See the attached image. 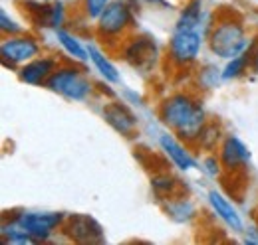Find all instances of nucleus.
Segmentation results:
<instances>
[{
	"mask_svg": "<svg viewBox=\"0 0 258 245\" xmlns=\"http://www.w3.org/2000/svg\"><path fill=\"white\" fill-rule=\"evenodd\" d=\"M151 188L155 192V196L161 200V202H167L171 198H177V192H179V180L173 178L171 174H159L151 180Z\"/></svg>",
	"mask_w": 258,
	"mask_h": 245,
	"instance_id": "obj_19",
	"label": "nucleus"
},
{
	"mask_svg": "<svg viewBox=\"0 0 258 245\" xmlns=\"http://www.w3.org/2000/svg\"><path fill=\"white\" fill-rule=\"evenodd\" d=\"M56 67H58V60L50 56H38L18 69V77L28 85H46L52 73L56 71Z\"/></svg>",
	"mask_w": 258,
	"mask_h": 245,
	"instance_id": "obj_12",
	"label": "nucleus"
},
{
	"mask_svg": "<svg viewBox=\"0 0 258 245\" xmlns=\"http://www.w3.org/2000/svg\"><path fill=\"white\" fill-rule=\"evenodd\" d=\"M203 164H205V172L209 174V176H217L219 172H221V158H217L215 154H211V156H207L205 160H203Z\"/></svg>",
	"mask_w": 258,
	"mask_h": 245,
	"instance_id": "obj_25",
	"label": "nucleus"
},
{
	"mask_svg": "<svg viewBox=\"0 0 258 245\" xmlns=\"http://www.w3.org/2000/svg\"><path fill=\"white\" fill-rule=\"evenodd\" d=\"M159 119L185 143H197L207 127V113L189 93H173L159 105Z\"/></svg>",
	"mask_w": 258,
	"mask_h": 245,
	"instance_id": "obj_1",
	"label": "nucleus"
},
{
	"mask_svg": "<svg viewBox=\"0 0 258 245\" xmlns=\"http://www.w3.org/2000/svg\"><path fill=\"white\" fill-rule=\"evenodd\" d=\"M209 48L217 58L232 60L240 56L248 48V38L246 30L238 20L225 18L219 24L213 26L209 34Z\"/></svg>",
	"mask_w": 258,
	"mask_h": 245,
	"instance_id": "obj_2",
	"label": "nucleus"
},
{
	"mask_svg": "<svg viewBox=\"0 0 258 245\" xmlns=\"http://www.w3.org/2000/svg\"><path fill=\"white\" fill-rule=\"evenodd\" d=\"M66 215L60 212H20L12 221L26 229L38 241H48L62 225Z\"/></svg>",
	"mask_w": 258,
	"mask_h": 245,
	"instance_id": "obj_5",
	"label": "nucleus"
},
{
	"mask_svg": "<svg viewBox=\"0 0 258 245\" xmlns=\"http://www.w3.org/2000/svg\"><path fill=\"white\" fill-rule=\"evenodd\" d=\"M101 115H103L105 122L115 133H119L121 137L131 139L135 135V131H137V117L133 115V111L129 109L127 105H123L119 101H111V103H107L103 107Z\"/></svg>",
	"mask_w": 258,
	"mask_h": 245,
	"instance_id": "obj_10",
	"label": "nucleus"
},
{
	"mask_svg": "<svg viewBox=\"0 0 258 245\" xmlns=\"http://www.w3.org/2000/svg\"><path fill=\"white\" fill-rule=\"evenodd\" d=\"M46 87L72 101H86L94 91L90 77L76 65H58Z\"/></svg>",
	"mask_w": 258,
	"mask_h": 245,
	"instance_id": "obj_3",
	"label": "nucleus"
},
{
	"mask_svg": "<svg viewBox=\"0 0 258 245\" xmlns=\"http://www.w3.org/2000/svg\"><path fill=\"white\" fill-rule=\"evenodd\" d=\"M62 229H64L62 233L66 237L76 243H101L103 241V229L92 215H66Z\"/></svg>",
	"mask_w": 258,
	"mask_h": 245,
	"instance_id": "obj_7",
	"label": "nucleus"
},
{
	"mask_svg": "<svg viewBox=\"0 0 258 245\" xmlns=\"http://www.w3.org/2000/svg\"><path fill=\"white\" fill-rule=\"evenodd\" d=\"M111 2L113 0H84L82 8H84V14H86L88 20H97Z\"/></svg>",
	"mask_w": 258,
	"mask_h": 245,
	"instance_id": "obj_23",
	"label": "nucleus"
},
{
	"mask_svg": "<svg viewBox=\"0 0 258 245\" xmlns=\"http://www.w3.org/2000/svg\"><path fill=\"white\" fill-rule=\"evenodd\" d=\"M56 38H58V44L62 46V50L74 61H86L90 58L88 48L82 46V42L72 32H68L66 28H60V30H56Z\"/></svg>",
	"mask_w": 258,
	"mask_h": 245,
	"instance_id": "obj_17",
	"label": "nucleus"
},
{
	"mask_svg": "<svg viewBox=\"0 0 258 245\" xmlns=\"http://www.w3.org/2000/svg\"><path fill=\"white\" fill-rule=\"evenodd\" d=\"M157 44L149 36H135L123 46V60L137 69H149L157 60Z\"/></svg>",
	"mask_w": 258,
	"mask_h": 245,
	"instance_id": "obj_9",
	"label": "nucleus"
},
{
	"mask_svg": "<svg viewBox=\"0 0 258 245\" xmlns=\"http://www.w3.org/2000/svg\"><path fill=\"white\" fill-rule=\"evenodd\" d=\"M0 24H2V32H4L6 36H16V34H22L20 24H16L12 18H8V12H6V10H2V12H0Z\"/></svg>",
	"mask_w": 258,
	"mask_h": 245,
	"instance_id": "obj_24",
	"label": "nucleus"
},
{
	"mask_svg": "<svg viewBox=\"0 0 258 245\" xmlns=\"http://www.w3.org/2000/svg\"><path fill=\"white\" fill-rule=\"evenodd\" d=\"M129 26H131V10L121 0H113L97 18V32L103 38H119Z\"/></svg>",
	"mask_w": 258,
	"mask_h": 245,
	"instance_id": "obj_8",
	"label": "nucleus"
},
{
	"mask_svg": "<svg viewBox=\"0 0 258 245\" xmlns=\"http://www.w3.org/2000/svg\"><path fill=\"white\" fill-rule=\"evenodd\" d=\"M0 56H2L4 65H8V67L24 65L40 56V44L36 38L26 36V34L6 36L0 46Z\"/></svg>",
	"mask_w": 258,
	"mask_h": 245,
	"instance_id": "obj_6",
	"label": "nucleus"
},
{
	"mask_svg": "<svg viewBox=\"0 0 258 245\" xmlns=\"http://www.w3.org/2000/svg\"><path fill=\"white\" fill-rule=\"evenodd\" d=\"M252 69L254 73H258V44L254 46V54H252Z\"/></svg>",
	"mask_w": 258,
	"mask_h": 245,
	"instance_id": "obj_26",
	"label": "nucleus"
},
{
	"mask_svg": "<svg viewBox=\"0 0 258 245\" xmlns=\"http://www.w3.org/2000/svg\"><path fill=\"white\" fill-rule=\"evenodd\" d=\"M203 46V34L195 28H179L175 26L169 40V60L173 65L185 67L193 63Z\"/></svg>",
	"mask_w": 258,
	"mask_h": 245,
	"instance_id": "obj_4",
	"label": "nucleus"
},
{
	"mask_svg": "<svg viewBox=\"0 0 258 245\" xmlns=\"http://www.w3.org/2000/svg\"><path fill=\"white\" fill-rule=\"evenodd\" d=\"M165 212L169 214V217H173L175 221H189L195 215V206L187 200V198H171L167 200Z\"/></svg>",
	"mask_w": 258,
	"mask_h": 245,
	"instance_id": "obj_20",
	"label": "nucleus"
},
{
	"mask_svg": "<svg viewBox=\"0 0 258 245\" xmlns=\"http://www.w3.org/2000/svg\"><path fill=\"white\" fill-rule=\"evenodd\" d=\"M28 6L34 8L30 10L32 18L40 28H52V30H60L64 28L66 22V6L62 0H54L50 4L46 2H28Z\"/></svg>",
	"mask_w": 258,
	"mask_h": 245,
	"instance_id": "obj_13",
	"label": "nucleus"
},
{
	"mask_svg": "<svg viewBox=\"0 0 258 245\" xmlns=\"http://www.w3.org/2000/svg\"><path fill=\"white\" fill-rule=\"evenodd\" d=\"M219 158H221V164L223 168L232 172V170H238V168H244L250 160V151L248 147L234 135H228L221 141L219 145Z\"/></svg>",
	"mask_w": 258,
	"mask_h": 245,
	"instance_id": "obj_11",
	"label": "nucleus"
},
{
	"mask_svg": "<svg viewBox=\"0 0 258 245\" xmlns=\"http://www.w3.org/2000/svg\"><path fill=\"white\" fill-rule=\"evenodd\" d=\"M201 22H203V6H201V0H193V2H189L183 8L177 26L179 28H195V30H199Z\"/></svg>",
	"mask_w": 258,
	"mask_h": 245,
	"instance_id": "obj_21",
	"label": "nucleus"
},
{
	"mask_svg": "<svg viewBox=\"0 0 258 245\" xmlns=\"http://www.w3.org/2000/svg\"><path fill=\"white\" fill-rule=\"evenodd\" d=\"M219 141H221V129H219L215 122H207V127L203 129V133H201V137H199V141H197V145H199L201 149H205V151L211 153V151L217 149Z\"/></svg>",
	"mask_w": 258,
	"mask_h": 245,
	"instance_id": "obj_22",
	"label": "nucleus"
},
{
	"mask_svg": "<svg viewBox=\"0 0 258 245\" xmlns=\"http://www.w3.org/2000/svg\"><path fill=\"white\" fill-rule=\"evenodd\" d=\"M88 52H90V61L94 63V67L97 69V73H99L105 81H109V83H119L121 75H119L117 67L109 61V58H107L97 46H94V44L88 46Z\"/></svg>",
	"mask_w": 258,
	"mask_h": 245,
	"instance_id": "obj_16",
	"label": "nucleus"
},
{
	"mask_svg": "<svg viewBox=\"0 0 258 245\" xmlns=\"http://www.w3.org/2000/svg\"><path fill=\"white\" fill-rule=\"evenodd\" d=\"M159 147H161V151L167 154V158L179 168V170H193L195 164H197V160L193 158V154L189 153V149L183 145V141L181 139H177V137H173V135H169V133H163L161 137H159Z\"/></svg>",
	"mask_w": 258,
	"mask_h": 245,
	"instance_id": "obj_14",
	"label": "nucleus"
},
{
	"mask_svg": "<svg viewBox=\"0 0 258 245\" xmlns=\"http://www.w3.org/2000/svg\"><path fill=\"white\" fill-rule=\"evenodd\" d=\"M209 202H211L215 214L219 215L232 231H242L244 221H242V217L238 214V210L234 208V204L226 198L225 194H221L217 190H211L209 192Z\"/></svg>",
	"mask_w": 258,
	"mask_h": 245,
	"instance_id": "obj_15",
	"label": "nucleus"
},
{
	"mask_svg": "<svg viewBox=\"0 0 258 245\" xmlns=\"http://www.w3.org/2000/svg\"><path fill=\"white\" fill-rule=\"evenodd\" d=\"M254 46H256V42H252V44H250V48H246L240 56H236V58L228 60L226 67L223 69V79H236V77H240V75L246 71V67H248V65H252Z\"/></svg>",
	"mask_w": 258,
	"mask_h": 245,
	"instance_id": "obj_18",
	"label": "nucleus"
}]
</instances>
